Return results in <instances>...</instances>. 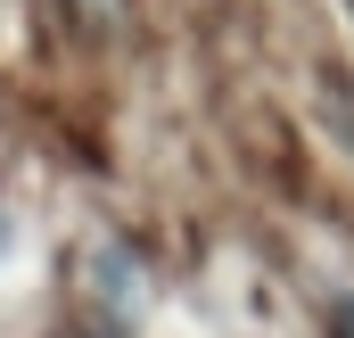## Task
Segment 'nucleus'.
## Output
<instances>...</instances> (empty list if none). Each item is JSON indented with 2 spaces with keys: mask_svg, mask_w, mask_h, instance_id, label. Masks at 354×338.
<instances>
[]
</instances>
